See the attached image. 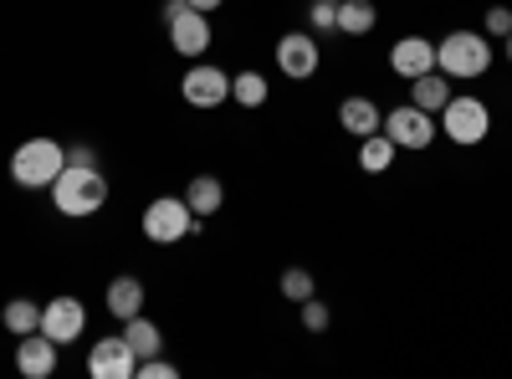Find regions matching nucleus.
Returning a JSON list of instances; mask_svg holds the SVG:
<instances>
[{
	"label": "nucleus",
	"instance_id": "nucleus-17",
	"mask_svg": "<svg viewBox=\"0 0 512 379\" xmlns=\"http://www.w3.org/2000/svg\"><path fill=\"white\" fill-rule=\"evenodd\" d=\"M410 103L425 108V113H441V108L451 103V77H446L441 67L425 72V77H415V82H410Z\"/></svg>",
	"mask_w": 512,
	"mask_h": 379
},
{
	"label": "nucleus",
	"instance_id": "nucleus-7",
	"mask_svg": "<svg viewBox=\"0 0 512 379\" xmlns=\"http://www.w3.org/2000/svg\"><path fill=\"white\" fill-rule=\"evenodd\" d=\"M180 98H185L190 108H200V113L231 103V72H221L216 62H195V67L180 77Z\"/></svg>",
	"mask_w": 512,
	"mask_h": 379
},
{
	"label": "nucleus",
	"instance_id": "nucleus-29",
	"mask_svg": "<svg viewBox=\"0 0 512 379\" xmlns=\"http://www.w3.org/2000/svg\"><path fill=\"white\" fill-rule=\"evenodd\" d=\"M190 6H195V11H205V16H216V11L226 6V0H190Z\"/></svg>",
	"mask_w": 512,
	"mask_h": 379
},
{
	"label": "nucleus",
	"instance_id": "nucleus-6",
	"mask_svg": "<svg viewBox=\"0 0 512 379\" xmlns=\"http://www.w3.org/2000/svg\"><path fill=\"white\" fill-rule=\"evenodd\" d=\"M441 129H446L451 144L477 149V144L492 134V108H487L482 98H456V93H451V103L441 108Z\"/></svg>",
	"mask_w": 512,
	"mask_h": 379
},
{
	"label": "nucleus",
	"instance_id": "nucleus-16",
	"mask_svg": "<svg viewBox=\"0 0 512 379\" xmlns=\"http://www.w3.org/2000/svg\"><path fill=\"white\" fill-rule=\"evenodd\" d=\"M185 205L195 210L200 221H210V216H216V210L226 205V185H221L216 175H195V180L185 185Z\"/></svg>",
	"mask_w": 512,
	"mask_h": 379
},
{
	"label": "nucleus",
	"instance_id": "nucleus-15",
	"mask_svg": "<svg viewBox=\"0 0 512 379\" xmlns=\"http://www.w3.org/2000/svg\"><path fill=\"white\" fill-rule=\"evenodd\" d=\"M108 313H113L118 323L139 318V313H144V282H139V277H113V282H108Z\"/></svg>",
	"mask_w": 512,
	"mask_h": 379
},
{
	"label": "nucleus",
	"instance_id": "nucleus-22",
	"mask_svg": "<svg viewBox=\"0 0 512 379\" xmlns=\"http://www.w3.org/2000/svg\"><path fill=\"white\" fill-rule=\"evenodd\" d=\"M0 323H6L16 339H26V333H36L41 328V303H31V298H11L6 303V313H0Z\"/></svg>",
	"mask_w": 512,
	"mask_h": 379
},
{
	"label": "nucleus",
	"instance_id": "nucleus-5",
	"mask_svg": "<svg viewBox=\"0 0 512 379\" xmlns=\"http://www.w3.org/2000/svg\"><path fill=\"white\" fill-rule=\"evenodd\" d=\"M164 31L175 57H205L210 52V16L195 11L190 0H164Z\"/></svg>",
	"mask_w": 512,
	"mask_h": 379
},
{
	"label": "nucleus",
	"instance_id": "nucleus-28",
	"mask_svg": "<svg viewBox=\"0 0 512 379\" xmlns=\"http://www.w3.org/2000/svg\"><path fill=\"white\" fill-rule=\"evenodd\" d=\"M67 164H98V149L93 144H72L67 149Z\"/></svg>",
	"mask_w": 512,
	"mask_h": 379
},
{
	"label": "nucleus",
	"instance_id": "nucleus-9",
	"mask_svg": "<svg viewBox=\"0 0 512 379\" xmlns=\"http://www.w3.org/2000/svg\"><path fill=\"white\" fill-rule=\"evenodd\" d=\"M318 62H323V52H318V36H313V31H287V36H277V72H282V77L308 82V77L318 72Z\"/></svg>",
	"mask_w": 512,
	"mask_h": 379
},
{
	"label": "nucleus",
	"instance_id": "nucleus-4",
	"mask_svg": "<svg viewBox=\"0 0 512 379\" xmlns=\"http://www.w3.org/2000/svg\"><path fill=\"white\" fill-rule=\"evenodd\" d=\"M139 226H144V236H149L154 246H175V241L195 236L205 221L185 205V195H159V200L144 205V221H139Z\"/></svg>",
	"mask_w": 512,
	"mask_h": 379
},
{
	"label": "nucleus",
	"instance_id": "nucleus-24",
	"mask_svg": "<svg viewBox=\"0 0 512 379\" xmlns=\"http://www.w3.org/2000/svg\"><path fill=\"white\" fill-rule=\"evenodd\" d=\"M297 308H303V328H308V333H323V328L333 323V313H328V308L318 303V292H313L308 303H297Z\"/></svg>",
	"mask_w": 512,
	"mask_h": 379
},
{
	"label": "nucleus",
	"instance_id": "nucleus-3",
	"mask_svg": "<svg viewBox=\"0 0 512 379\" xmlns=\"http://www.w3.org/2000/svg\"><path fill=\"white\" fill-rule=\"evenodd\" d=\"M67 170V149L57 139H26L11 154V180L21 190H52V180Z\"/></svg>",
	"mask_w": 512,
	"mask_h": 379
},
{
	"label": "nucleus",
	"instance_id": "nucleus-30",
	"mask_svg": "<svg viewBox=\"0 0 512 379\" xmlns=\"http://www.w3.org/2000/svg\"><path fill=\"white\" fill-rule=\"evenodd\" d=\"M502 57H507V62H512V31H507V36H502Z\"/></svg>",
	"mask_w": 512,
	"mask_h": 379
},
{
	"label": "nucleus",
	"instance_id": "nucleus-10",
	"mask_svg": "<svg viewBox=\"0 0 512 379\" xmlns=\"http://www.w3.org/2000/svg\"><path fill=\"white\" fill-rule=\"evenodd\" d=\"M88 374H93V379H134V374H139V354L128 349L123 333H113V339H93V349H88Z\"/></svg>",
	"mask_w": 512,
	"mask_h": 379
},
{
	"label": "nucleus",
	"instance_id": "nucleus-27",
	"mask_svg": "<svg viewBox=\"0 0 512 379\" xmlns=\"http://www.w3.org/2000/svg\"><path fill=\"white\" fill-rule=\"evenodd\" d=\"M482 31H487V36H507V31H512V11H507V6H492V11L482 16Z\"/></svg>",
	"mask_w": 512,
	"mask_h": 379
},
{
	"label": "nucleus",
	"instance_id": "nucleus-12",
	"mask_svg": "<svg viewBox=\"0 0 512 379\" xmlns=\"http://www.w3.org/2000/svg\"><path fill=\"white\" fill-rule=\"evenodd\" d=\"M57 364H62V344H52L41 328L26 333V339L16 344V369H21L26 379H52Z\"/></svg>",
	"mask_w": 512,
	"mask_h": 379
},
{
	"label": "nucleus",
	"instance_id": "nucleus-11",
	"mask_svg": "<svg viewBox=\"0 0 512 379\" xmlns=\"http://www.w3.org/2000/svg\"><path fill=\"white\" fill-rule=\"evenodd\" d=\"M82 328H88V308H82L77 298H52L47 308H41V333H47L52 344H77Z\"/></svg>",
	"mask_w": 512,
	"mask_h": 379
},
{
	"label": "nucleus",
	"instance_id": "nucleus-19",
	"mask_svg": "<svg viewBox=\"0 0 512 379\" xmlns=\"http://www.w3.org/2000/svg\"><path fill=\"white\" fill-rule=\"evenodd\" d=\"M123 339H128V349H134L139 359H154V354L164 349V333H159V323H154V318H144V313L123 323Z\"/></svg>",
	"mask_w": 512,
	"mask_h": 379
},
{
	"label": "nucleus",
	"instance_id": "nucleus-8",
	"mask_svg": "<svg viewBox=\"0 0 512 379\" xmlns=\"http://www.w3.org/2000/svg\"><path fill=\"white\" fill-rule=\"evenodd\" d=\"M384 134L395 139V149H431L436 144V113H425V108H415V103H400V108H390L384 113Z\"/></svg>",
	"mask_w": 512,
	"mask_h": 379
},
{
	"label": "nucleus",
	"instance_id": "nucleus-18",
	"mask_svg": "<svg viewBox=\"0 0 512 379\" xmlns=\"http://www.w3.org/2000/svg\"><path fill=\"white\" fill-rule=\"evenodd\" d=\"M374 26H379L374 0H338V31L344 36H369Z\"/></svg>",
	"mask_w": 512,
	"mask_h": 379
},
{
	"label": "nucleus",
	"instance_id": "nucleus-14",
	"mask_svg": "<svg viewBox=\"0 0 512 379\" xmlns=\"http://www.w3.org/2000/svg\"><path fill=\"white\" fill-rule=\"evenodd\" d=\"M338 129L354 134V139H369L384 129V118H379V103L374 98H344L338 103Z\"/></svg>",
	"mask_w": 512,
	"mask_h": 379
},
{
	"label": "nucleus",
	"instance_id": "nucleus-23",
	"mask_svg": "<svg viewBox=\"0 0 512 379\" xmlns=\"http://www.w3.org/2000/svg\"><path fill=\"white\" fill-rule=\"evenodd\" d=\"M313 292H318V282H313L308 267H287V272H282V298H287V303H308Z\"/></svg>",
	"mask_w": 512,
	"mask_h": 379
},
{
	"label": "nucleus",
	"instance_id": "nucleus-1",
	"mask_svg": "<svg viewBox=\"0 0 512 379\" xmlns=\"http://www.w3.org/2000/svg\"><path fill=\"white\" fill-rule=\"evenodd\" d=\"M52 205L67 221H88L108 205V180L98 164H67V170L52 180Z\"/></svg>",
	"mask_w": 512,
	"mask_h": 379
},
{
	"label": "nucleus",
	"instance_id": "nucleus-26",
	"mask_svg": "<svg viewBox=\"0 0 512 379\" xmlns=\"http://www.w3.org/2000/svg\"><path fill=\"white\" fill-rule=\"evenodd\" d=\"M175 374H180V364H169V359L154 354V359H139V374L134 379H175Z\"/></svg>",
	"mask_w": 512,
	"mask_h": 379
},
{
	"label": "nucleus",
	"instance_id": "nucleus-25",
	"mask_svg": "<svg viewBox=\"0 0 512 379\" xmlns=\"http://www.w3.org/2000/svg\"><path fill=\"white\" fill-rule=\"evenodd\" d=\"M313 31H338V0H313Z\"/></svg>",
	"mask_w": 512,
	"mask_h": 379
},
{
	"label": "nucleus",
	"instance_id": "nucleus-2",
	"mask_svg": "<svg viewBox=\"0 0 512 379\" xmlns=\"http://www.w3.org/2000/svg\"><path fill=\"white\" fill-rule=\"evenodd\" d=\"M436 67L451 77V82H477L487 67H492V41L487 31H451L436 41Z\"/></svg>",
	"mask_w": 512,
	"mask_h": 379
},
{
	"label": "nucleus",
	"instance_id": "nucleus-20",
	"mask_svg": "<svg viewBox=\"0 0 512 379\" xmlns=\"http://www.w3.org/2000/svg\"><path fill=\"white\" fill-rule=\"evenodd\" d=\"M395 154H400V149H395V139L379 129V134H369V139L359 144V170H364V175H384V170L395 164Z\"/></svg>",
	"mask_w": 512,
	"mask_h": 379
},
{
	"label": "nucleus",
	"instance_id": "nucleus-13",
	"mask_svg": "<svg viewBox=\"0 0 512 379\" xmlns=\"http://www.w3.org/2000/svg\"><path fill=\"white\" fill-rule=\"evenodd\" d=\"M390 67H395V77H405V82H415V77H425V72H436V41H425V36H400L395 47H390Z\"/></svg>",
	"mask_w": 512,
	"mask_h": 379
},
{
	"label": "nucleus",
	"instance_id": "nucleus-21",
	"mask_svg": "<svg viewBox=\"0 0 512 379\" xmlns=\"http://www.w3.org/2000/svg\"><path fill=\"white\" fill-rule=\"evenodd\" d=\"M272 98V88H267V77L262 72H236L231 77V103H241V108H262Z\"/></svg>",
	"mask_w": 512,
	"mask_h": 379
}]
</instances>
